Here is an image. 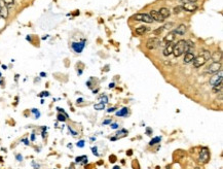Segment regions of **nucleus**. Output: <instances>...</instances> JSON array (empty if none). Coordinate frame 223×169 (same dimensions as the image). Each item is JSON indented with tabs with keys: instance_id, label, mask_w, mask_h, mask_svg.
<instances>
[{
	"instance_id": "f257e3e1",
	"label": "nucleus",
	"mask_w": 223,
	"mask_h": 169,
	"mask_svg": "<svg viewBox=\"0 0 223 169\" xmlns=\"http://www.w3.org/2000/svg\"><path fill=\"white\" fill-rule=\"evenodd\" d=\"M210 58H211V53H210L209 51H207V50H205V51H203L197 57H194L193 61H192L193 62V66L195 68L201 67V66H203Z\"/></svg>"
},
{
	"instance_id": "f03ea898",
	"label": "nucleus",
	"mask_w": 223,
	"mask_h": 169,
	"mask_svg": "<svg viewBox=\"0 0 223 169\" xmlns=\"http://www.w3.org/2000/svg\"><path fill=\"white\" fill-rule=\"evenodd\" d=\"M185 44H186L185 40H179L175 44L174 48H173V54H174L175 57H180L181 55H183L185 53Z\"/></svg>"
},
{
	"instance_id": "7ed1b4c3",
	"label": "nucleus",
	"mask_w": 223,
	"mask_h": 169,
	"mask_svg": "<svg viewBox=\"0 0 223 169\" xmlns=\"http://www.w3.org/2000/svg\"><path fill=\"white\" fill-rule=\"evenodd\" d=\"M159 44H161V39L157 37H151L149 38L146 42V48L148 50H154V48H159Z\"/></svg>"
},
{
	"instance_id": "20e7f679",
	"label": "nucleus",
	"mask_w": 223,
	"mask_h": 169,
	"mask_svg": "<svg viewBox=\"0 0 223 169\" xmlns=\"http://www.w3.org/2000/svg\"><path fill=\"white\" fill-rule=\"evenodd\" d=\"M133 19L136 20V21H142V22H145V23H148V24H150L153 22V20L151 19V17L149 15H146V14H137L135 15L133 17Z\"/></svg>"
},
{
	"instance_id": "39448f33",
	"label": "nucleus",
	"mask_w": 223,
	"mask_h": 169,
	"mask_svg": "<svg viewBox=\"0 0 223 169\" xmlns=\"http://www.w3.org/2000/svg\"><path fill=\"white\" fill-rule=\"evenodd\" d=\"M222 75H223L222 70H220L218 74H215L214 76L211 78V80H210V85H212V86L214 87V86H216V85L221 84L222 83Z\"/></svg>"
},
{
	"instance_id": "423d86ee",
	"label": "nucleus",
	"mask_w": 223,
	"mask_h": 169,
	"mask_svg": "<svg viewBox=\"0 0 223 169\" xmlns=\"http://www.w3.org/2000/svg\"><path fill=\"white\" fill-rule=\"evenodd\" d=\"M221 63L220 62H213L212 64H210V66L208 67L207 69V72L210 73H216L218 71H220L221 70Z\"/></svg>"
},
{
	"instance_id": "0eeeda50",
	"label": "nucleus",
	"mask_w": 223,
	"mask_h": 169,
	"mask_svg": "<svg viewBox=\"0 0 223 169\" xmlns=\"http://www.w3.org/2000/svg\"><path fill=\"white\" fill-rule=\"evenodd\" d=\"M182 8L184 11H189V13H193L197 9V5H196L195 3L193 2H184L182 5Z\"/></svg>"
},
{
	"instance_id": "6e6552de",
	"label": "nucleus",
	"mask_w": 223,
	"mask_h": 169,
	"mask_svg": "<svg viewBox=\"0 0 223 169\" xmlns=\"http://www.w3.org/2000/svg\"><path fill=\"white\" fill-rule=\"evenodd\" d=\"M210 159V154L209 150L207 148H203L202 152H201V155H199V162L202 163H208Z\"/></svg>"
},
{
	"instance_id": "1a4fd4ad",
	"label": "nucleus",
	"mask_w": 223,
	"mask_h": 169,
	"mask_svg": "<svg viewBox=\"0 0 223 169\" xmlns=\"http://www.w3.org/2000/svg\"><path fill=\"white\" fill-rule=\"evenodd\" d=\"M149 16L151 17V19L153 20V21H156V22H164V19L161 17V15L159 14L157 11H150V15Z\"/></svg>"
},
{
	"instance_id": "9d476101",
	"label": "nucleus",
	"mask_w": 223,
	"mask_h": 169,
	"mask_svg": "<svg viewBox=\"0 0 223 169\" xmlns=\"http://www.w3.org/2000/svg\"><path fill=\"white\" fill-rule=\"evenodd\" d=\"M86 43L84 42H73L72 43V48L74 50V52L76 53H81L82 50L84 48Z\"/></svg>"
},
{
	"instance_id": "9b49d317",
	"label": "nucleus",
	"mask_w": 223,
	"mask_h": 169,
	"mask_svg": "<svg viewBox=\"0 0 223 169\" xmlns=\"http://www.w3.org/2000/svg\"><path fill=\"white\" fill-rule=\"evenodd\" d=\"M176 33H175V31L174 32H170V33H168L166 36H164V42L166 43V44H168V43H171V42H173V41L175 40V37H176Z\"/></svg>"
},
{
	"instance_id": "f8f14e48",
	"label": "nucleus",
	"mask_w": 223,
	"mask_h": 169,
	"mask_svg": "<svg viewBox=\"0 0 223 169\" xmlns=\"http://www.w3.org/2000/svg\"><path fill=\"white\" fill-rule=\"evenodd\" d=\"M173 48H174V44L172 42L171 43H168L166 48L164 50V56H170L171 54H173Z\"/></svg>"
},
{
	"instance_id": "ddd939ff",
	"label": "nucleus",
	"mask_w": 223,
	"mask_h": 169,
	"mask_svg": "<svg viewBox=\"0 0 223 169\" xmlns=\"http://www.w3.org/2000/svg\"><path fill=\"white\" fill-rule=\"evenodd\" d=\"M193 59H194L193 53H186L185 56H184V60H183V62L186 63V64H188V63H190V62L193 61Z\"/></svg>"
},
{
	"instance_id": "4468645a",
	"label": "nucleus",
	"mask_w": 223,
	"mask_h": 169,
	"mask_svg": "<svg viewBox=\"0 0 223 169\" xmlns=\"http://www.w3.org/2000/svg\"><path fill=\"white\" fill-rule=\"evenodd\" d=\"M186 32V26L184 24L180 25L179 27H177V29L175 30V33L178 35H184Z\"/></svg>"
},
{
	"instance_id": "2eb2a0df",
	"label": "nucleus",
	"mask_w": 223,
	"mask_h": 169,
	"mask_svg": "<svg viewBox=\"0 0 223 169\" xmlns=\"http://www.w3.org/2000/svg\"><path fill=\"white\" fill-rule=\"evenodd\" d=\"M159 13L161 15V17H162L164 19H167V18H169L170 15H171V13H170V11H169V9H168V8H166V7L161 8V9H159Z\"/></svg>"
},
{
	"instance_id": "dca6fc26",
	"label": "nucleus",
	"mask_w": 223,
	"mask_h": 169,
	"mask_svg": "<svg viewBox=\"0 0 223 169\" xmlns=\"http://www.w3.org/2000/svg\"><path fill=\"white\" fill-rule=\"evenodd\" d=\"M147 27H145V26H140V27H138L137 29H136V34H138V35H143L144 33H146L147 32Z\"/></svg>"
},
{
	"instance_id": "f3484780",
	"label": "nucleus",
	"mask_w": 223,
	"mask_h": 169,
	"mask_svg": "<svg viewBox=\"0 0 223 169\" xmlns=\"http://www.w3.org/2000/svg\"><path fill=\"white\" fill-rule=\"evenodd\" d=\"M128 113H129L128 108L124 107L121 110H119V111H117V113H116V115H118V117H126V115H128Z\"/></svg>"
},
{
	"instance_id": "a211bd4d",
	"label": "nucleus",
	"mask_w": 223,
	"mask_h": 169,
	"mask_svg": "<svg viewBox=\"0 0 223 169\" xmlns=\"http://www.w3.org/2000/svg\"><path fill=\"white\" fill-rule=\"evenodd\" d=\"M222 83L219 84V85H216V86L213 87V92L214 93H221L222 92Z\"/></svg>"
},
{
	"instance_id": "6ab92c4d",
	"label": "nucleus",
	"mask_w": 223,
	"mask_h": 169,
	"mask_svg": "<svg viewBox=\"0 0 223 169\" xmlns=\"http://www.w3.org/2000/svg\"><path fill=\"white\" fill-rule=\"evenodd\" d=\"M8 15V11L6 7H1V11H0V17H2L3 19H6Z\"/></svg>"
},
{
	"instance_id": "aec40b11",
	"label": "nucleus",
	"mask_w": 223,
	"mask_h": 169,
	"mask_svg": "<svg viewBox=\"0 0 223 169\" xmlns=\"http://www.w3.org/2000/svg\"><path fill=\"white\" fill-rule=\"evenodd\" d=\"M4 1V4H5V7L7 8H11L14 4V0H3Z\"/></svg>"
},
{
	"instance_id": "412c9836",
	"label": "nucleus",
	"mask_w": 223,
	"mask_h": 169,
	"mask_svg": "<svg viewBox=\"0 0 223 169\" xmlns=\"http://www.w3.org/2000/svg\"><path fill=\"white\" fill-rule=\"evenodd\" d=\"M161 137H159V136H157V137H154L153 139H151V141L149 142V144H150V145L156 144V143L161 142Z\"/></svg>"
},
{
	"instance_id": "4be33fe9",
	"label": "nucleus",
	"mask_w": 223,
	"mask_h": 169,
	"mask_svg": "<svg viewBox=\"0 0 223 169\" xmlns=\"http://www.w3.org/2000/svg\"><path fill=\"white\" fill-rule=\"evenodd\" d=\"M94 108L95 109H97V110H102V109H104L105 108V104L104 103H99V104H95L94 105Z\"/></svg>"
},
{
	"instance_id": "5701e85b",
	"label": "nucleus",
	"mask_w": 223,
	"mask_h": 169,
	"mask_svg": "<svg viewBox=\"0 0 223 169\" xmlns=\"http://www.w3.org/2000/svg\"><path fill=\"white\" fill-rule=\"evenodd\" d=\"M181 11H183L182 6H176V7L174 8V13H175V14H179Z\"/></svg>"
},
{
	"instance_id": "b1692460",
	"label": "nucleus",
	"mask_w": 223,
	"mask_h": 169,
	"mask_svg": "<svg viewBox=\"0 0 223 169\" xmlns=\"http://www.w3.org/2000/svg\"><path fill=\"white\" fill-rule=\"evenodd\" d=\"M66 118H67L66 115H61V113H59V115H58V120H59V121L64 122L65 120H66Z\"/></svg>"
},
{
	"instance_id": "393cba45",
	"label": "nucleus",
	"mask_w": 223,
	"mask_h": 169,
	"mask_svg": "<svg viewBox=\"0 0 223 169\" xmlns=\"http://www.w3.org/2000/svg\"><path fill=\"white\" fill-rule=\"evenodd\" d=\"M77 146L78 148H84V140H79L77 142Z\"/></svg>"
},
{
	"instance_id": "a878e982",
	"label": "nucleus",
	"mask_w": 223,
	"mask_h": 169,
	"mask_svg": "<svg viewBox=\"0 0 223 169\" xmlns=\"http://www.w3.org/2000/svg\"><path fill=\"white\" fill-rule=\"evenodd\" d=\"M109 161H110L111 163H114V162L116 161V157L114 155L110 156V157H109Z\"/></svg>"
},
{
	"instance_id": "bb28decb",
	"label": "nucleus",
	"mask_w": 223,
	"mask_h": 169,
	"mask_svg": "<svg viewBox=\"0 0 223 169\" xmlns=\"http://www.w3.org/2000/svg\"><path fill=\"white\" fill-rule=\"evenodd\" d=\"M32 113H35V115H36V118H39V115H40V113H39V111L38 110H36L34 108V109H32Z\"/></svg>"
},
{
	"instance_id": "cd10ccee",
	"label": "nucleus",
	"mask_w": 223,
	"mask_h": 169,
	"mask_svg": "<svg viewBox=\"0 0 223 169\" xmlns=\"http://www.w3.org/2000/svg\"><path fill=\"white\" fill-rule=\"evenodd\" d=\"M84 158H86V156H82V157H77V158H76V160H75V161L78 163V162H80L81 160H82V159H84Z\"/></svg>"
},
{
	"instance_id": "c85d7f7f",
	"label": "nucleus",
	"mask_w": 223,
	"mask_h": 169,
	"mask_svg": "<svg viewBox=\"0 0 223 169\" xmlns=\"http://www.w3.org/2000/svg\"><path fill=\"white\" fill-rule=\"evenodd\" d=\"M110 127H111V128H112V129H117V128H118V124H116V123L111 124Z\"/></svg>"
},
{
	"instance_id": "c756f323",
	"label": "nucleus",
	"mask_w": 223,
	"mask_h": 169,
	"mask_svg": "<svg viewBox=\"0 0 223 169\" xmlns=\"http://www.w3.org/2000/svg\"><path fill=\"white\" fill-rule=\"evenodd\" d=\"M91 150H93V154H94V155L99 156V154H98V152H97V148H96V146H95V148H91Z\"/></svg>"
},
{
	"instance_id": "7c9ffc66",
	"label": "nucleus",
	"mask_w": 223,
	"mask_h": 169,
	"mask_svg": "<svg viewBox=\"0 0 223 169\" xmlns=\"http://www.w3.org/2000/svg\"><path fill=\"white\" fill-rule=\"evenodd\" d=\"M102 100H103L102 103H104V104L108 102V99H107V97H106V96H103V97H102Z\"/></svg>"
},
{
	"instance_id": "2f4dec72",
	"label": "nucleus",
	"mask_w": 223,
	"mask_h": 169,
	"mask_svg": "<svg viewBox=\"0 0 223 169\" xmlns=\"http://www.w3.org/2000/svg\"><path fill=\"white\" fill-rule=\"evenodd\" d=\"M173 26V23H170V24H167L166 26H164V28H167V29H171Z\"/></svg>"
},
{
	"instance_id": "473e14b6",
	"label": "nucleus",
	"mask_w": 223,
	"mask_h": 169,
	"mask_svg": "<svg viewBox=\"0 0 223 169\" xmlns=\"http://www.w3.org/2000/svg\"><path fill=\"white\" fill-rule=\"evenodd\" d=\"M162 30H164V28H159V29L155 30V31H154V33H155V34H157V33H161V31H162Z\"/></svg>"
},
{
	"instance_id": "72a5a7b5",
	"label": "nucleus",
	"mask_w": 223,
	"mask_h": 169,
	"mask_svg": "<svg viewBox=\"0 0 223 169\" xmlns=\"http://www.w3.org/2000/svg\"><path fill=\"white\" fill-rule=\"evenodd\" d=\"M115 109H116L115 107H110V108H109V109L107 110V111H108V113H113V111H114V110H115Z\"/></svg>"
},
{
	"instance_id": "f704fd0d",
	"label": "nucleus",
	"mask_w": 223,
	"mask_h": 169,
	"mask_svg": "<svg viewBox=\"0 0 223 169\" xmlns=\"http://www.w3.org/2000/svg\"><path fill=\"white\" fill-rule=\"evenodd\" d=\"M110 123H111V120H106V121L103 122V124H104V125H107V124H110Z\"/></svg>"
},
{
	"instance_id": "c9c22d12",
	"label": "nucleus",
	"mask_w": 223,
	"mask_h": 169,
	"mask_svg": "<svg viewBox=\"0 0 223 169\" xmlns=\"http://www.w3.org/2000/svg\"><path fill=\"white\" fill-rule=\"evenodd\" d=\"M40 96H49V93L47 92H43V94H41Z\"/></svg>"
},
{
	"instance_id": "e433bc0d",
	"label": "nucleus",
	"mask_w": 223,
	"mask_h": 169,
	"mask_svg": "<svg viewBox=\"0 0 223 169\" xmlns=\"http://www.w3.org/2000/svg\"><path fill=\"white\" fill-rule=\"evenodd\" d=\"M16 158H18V160H19V161H22V156L18 155V156H16Z\"/></svg>"
},
{
	"instance_id": "4c0bfd02",
	"label": "nucleus",
	"mask_w": 223,
	"mask_h": 169,
	"mask_svg": "<svg viewBox=\"0 0 223 169\" xmlns=\"http://www.w3.org/2000/svg\"><path fill=\"white\" fill-rule=\"evenodd\" d=\"M109 88H114V83L110 84V85H109Z\"/></svg>"
},
{
	"instance_id": "58836bf2",
	"label": "nucleus",
	"mask_w": 223,
	"mask_h": 169,
	"mask_svg": "<svg viewBox=\"0 0 223 169\" xmlns=\"http://www.w3.org/2000/svg\"><path fill=\"white\" fill-rule=\"evenodd\" d=\"M80 102H82V98H79V99L77 100V103H80Z\"/></svg>"
},
{
	"instance_id": "ea45409f",
	"label": "nucleus",
	"mask_w": 223,
	"mask_h": 169,
	"mask_svg": "<svg viewBox=\"0 0 223 169\" xmlns=\"http://www.w3.org/2000/svg\"><path fill=\"white\" fill-rule=\"evenodd\" d=\"M23 141H24L25 143H26V144H29V142H28V140H27V139H24V140H23Z\"/></svg>"
},
{
	"instance_id": "a19ab883",
	"label": "nucleus",
	"mask_w": 223,
	"mask_h": 169,
	"mask_svg": "<svg viewBox=\"0 0 223 169\" xmlns=\"http://www.w3.org/2000/svg\"><path fill=\"white\" fill-rule=\"evenodd\" d=\"M31 139H32V140L35 139V135L34 134H32V136H31Z\"/></svg>"
},
{
	"instance_id": "79ce46f5",
	"label": "nucleus",
	"mask_w": 223,
	"mask_h": 169,
	"mask_svg": "<svg viewBox=\"0 0 223 169\" xmlns=\"http://www.w3.org/2000/svg\"><path fill=\"white\" fill-rule=\"evenodd\" d=\"M189 2H193V3H195L196 2V0H188Z\"/></svg>"
},
{
	"instance_id": "37998d69",
	"label": "nucleus",
	"mask_w": 223,
	"mask_h": 169,
	"mask_svg": "<svg viewBox=\"0 0 223 169\" xmlns=\"http://www.w3.org/2000/svg\"><path fill=\"white\" fill-rule=\"evenodd\" d=\"M126 154H128V155H129V156H131V155H132V154H133V153H132V150H130L129 153H126Z\"/></svg>"
},
{
	"instance_id": "c03bdc74",
	"label": "nucleus",
	"mask_w": 223,
	"mask_h": 169,
	"mask_svg": "<svg viewBox=\"0 0 223 169\" xmlns=\"http://www.w3.org/2000/svg\"><path fill=\"white\" fill-rule=\"evenodd\" d=\"M113 169H120V168H119V166H114L113 167Z\"/></svg>"
},
{
	"instance_id": "a18cd8bd",
	"label": "nucleus",
	"mask_w": 223,
	"mask_h": 169,
	"mask_svg": "<svg viewBox=\"0 0 223 169\" xmlns=\"http://www.w3.org/2000/svg\"><path fill=\"white\" fill-rule=\"evenodd\" d=\"M40 75H41V76H45V73H44V72H41Z\"/></svg>"
},
{
	"instance_id": "49530a36",
	"label": "nucleus",
	"mask_w": 223,
	"mask_h": 169,
	"mask_svg": "<svg viewBox=\"0 0 223 169\" xmlns=\"http://www.w3.org/2000/svg\"><path fill=\"white\" fill-rule=\"evenodd\" d=\"M195 169H202V168H201V167H196Z\"/></svg>"
},
{
	"instance_id": "de8ad7c7",
	"label": "nucleus",
	"mask_w": 223,
	"mask_h": 169,
	"mask_svg": "<svg viewBox=\"0 0 223 169\" xmlns=\"http://www.w3.org/2000/svg\"><path fill=\"white\" fill-rule=\"evenodd\" d=\"M1 7H2V6H1V5H0V11H1Z\"/></svg>"
}]
</instances>
